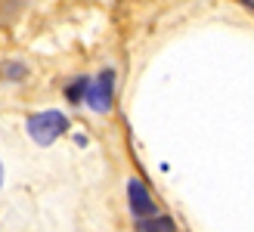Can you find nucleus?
<instances>
[{
  "instance_id": "f257e3e1",
  "label": "nucleus",
  "mask_w": 254,
  "mask_h": 232,
  "mask_svg": "<svg viewBox=\"0 0 254 232\" xmlns=\"http://www.w3.org/2000/svg\"><path fill=\"white\" fill-rule=\"evenodd\" d=\"M25 133H28L37 146H53L56 139L68 133V118L59 109H47V112H34L25 118Z\"/></svg>"
},
{
  "instance_id": "f03ea898",
  "label": "nucleus",
  "mask_w": 254,
  "mask_h": 232,
  "mask_svg": "<svg viewBox=\"0 0 254 232\" xmlns=\"http://www.w3.org/2000/svg\"><path fill=\"white\" fill-rule=\"evenodd\" d=\"M115 68L112 65H106L103 71H99L93 81H90V90H87V109L90 112H96V115H106L109 109H112V102H115Z\"/></svg>"
},
{
  "instance_id": "7ed1b4c3",
  "label": "nucleus",
  "mask_w": 254,
  "mask_h": 232,
  "mask_svg": "<svg viewBox=\"0 0 254 232\" xmlns=\"http://www.w3.org/2000/svg\"><path fill=\"white\" fill-rule=\"evenodd\" d=\"M127 208H130L133 220H149V217L158 214V204L152 198V192L136 176H127Z\"/></svg>"
},
{
  "instance_id": "20e7f679",
  "label": "nucleus",
  "mask_w": 254,
  "mask_h": 232,
  "mask_svg": "<svg viewBox=\"0 0 254 232\" xmlns=\"http://www.w3.org/2000/svg\"><path fill=\"white\" fill-rule=\"evenodd\" d=\"M133 229L136 232H177V223L168 214H155L149 220H133Z\"/></svg>"
},
{
  "instance_id": "39448f33",
  "label": "nucleus",
  "mask_w": 254,
  "mask_h": 232,
  "mask_svg": "<svg viewBox=\"0 0 254 232\" xmlns=\"http://www.w3.org/2000/svg\"><path fill=\"white\" fill-rule=\"evenodd\" d=\"M0 77L9 81V84H19V81L28 77V65H25L22 59H6L3 65H0Z\"/></svg>"
},
{
  "instance_id": "423d86ee",
  "label": "nucleus",
  "mask_w": 254,
  "mask_h": 232,
  "mask_svg": "<svg viewBox=\"0 0 254 232\" xmlns=\"http://www.w3.org/2000/svg\"><path fill=\"white\" fill-rule=\"evenodd\" d=\"M87 90H90V77L78 74L74 81H68V84H65V99L71 102V106H78V102H84V99H87Z\"/></svg>"
},
{
  "instance_id": "0eeeda50",
  "label": "nucleus",
  "mask_w": 254,
  "mask_h": 232,
  "mask_svg": "<svg viewBox=\"0 0 254 232\" xmlns=\"http://www.w3.org/2000/svg\"><path fill=\"white\" fill-rule=\"evenodd\" d=\"M3 179H6V171H3V164H0V189H3Z\"/></svg>"
}]
</instances>
